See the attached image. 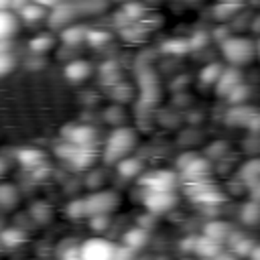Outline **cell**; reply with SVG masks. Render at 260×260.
Masks as SVG:
<instances>
[{
  "label": "cell",
  "mask_w": 260,
  "mask_h": 260,
  "mask_svg": "<svg viewBox=\"0 0 260 260\" xmlns=\"http://www.w3.org/2000/svg\"><path fill=\"white\" fill-rule=\"evenodd\" d=\"M219 45H221L223 59L234 67H242L246 63H250L256 55V43H252L250 39H244V37H228Z\"/></svg>",
  "instance_id": "1"
},
{
  "label": "cell",
  "mask_w": 260,
  "mask_h": 260,
  "mask_svg": "<svg viewBox=\"0 0 260 260\" xmlns=\"http://www.w3.org/2000/svg\"><path fill=\"white\" fill-rule=\"evenodd\" d=\"M136 144V136L130 128H116L108 140H106V146H104V160L106 162H118L122 160L124 156L130 154V150L134 148Z\"/></svg>",
  "instance_id": "2"
},
{
  "label": "cell",
  "mask_w": 260,
  "mask_h": 260,
  "mask_svg": "<svg viewBox=\"0 0 260 260\" xmlns=\"http://www.w3.org/2000/svg\"><path fill=\"white\" fill-rule=\"evenodd\" d=\"M116 248L106 238H89L77 250V260H114Z\"/></svg>",
  "instance_id": "3"
},
{
  "label": "cell",
  "mask_w": 260,
  "mask_h": 260,
  "mask_svg": "<svg viewBox=\"0 0 260 260\" xmlns=\"http://www.w3.org/2000/svg\"><path fill=\"white\" fill-rule=\"evenodd\" d=\"M187 193L189 197L199 203V205H215L223 201V195L217 187H213L209 181H197V183H187Z\"/></svg>",
  "instance_id": "4"
},
{
  "label": "cell",
  "mask_w": 260,
  "mask_h": 260,
  "mask_svg": "<svg viewBox=\"0 0 260 260\" xmlns=\"http://www.w3.org/2000/svg\"><path fill=\"white\" fill-rule=\"evenodd\" d=\"M85 203V215H108L116 203H118V197L116 193H110V191H100V193H91L87 199H83Z\"/></svg>",
  "instance_id": "5"
},
{
  "label": "cell",
  "mask_w": 260,
  "mask_h": 260,
  "mask_svg": "<svg viewBox=\"0 0 260 260\" xmlns=\"http://www.w3.org/2000/svg\"><path fill=\"white\" fill-rule=\"evenodd\" d=\"M177 203V195L175 191H152L146 189L144 193V205L150 213H165L169 209H173Z\"/></svg>",
  "instance_id": "6"
},
{
  "label": "cell",
  "mask_w": 260,
  "mask_h": 260,
  "mask_svg": "<svg viewBox=\"0 0 260 260\" xmlns=\"http://www.w3.org/2000/svg\"><path fill=\"white\" fill-rule=\"evenodd\" d=\"M140 183L152 191H175L179 177L173 171H152V173L144 175Z\"/></svg>",
  "instance_id": "7"
},
{
  "label": "cell",
  "mask_w": 260,
  "mask_h": 260,
  "mask_svg": "<svg viewBox=\"0 0 260 260\" xmlns=\"http://www.w3.org/2000/svg\"><path fill=\"white\" fill-rule=\"evenodd\" d=\"M63 136H65L67 142H73V144H79V146H91V142L95 138V132H93L91 126L73 124V126L63 128Z\"/></svg>",
  "instance_id": "8"
},
{
  "label": "cell",
  "mask_w": 260,
  "mask_h": 260,
  "mask_svg": "<svg viewBox=\"0 0 260 260\" xmlns=\"http://www.w3.org/2000/svg\"><path fill=\"white\" fill-rule=\"evenodd\" d=\"M240 83H242V73H240V69L234 67V65H230V67L223 69L221 75L217 77V81H215V91H217V95L228 98V93H230L234 87H238Z\"/></svg>",
  "instance_id": "9"
},
{
  "label": "cell",
  "mask_w": 260,
  "mask_h": 260,
  "mask_svg": "<svg viewBox=\"0 0 260 260\" xmlns=\"http://www.w3.org/2000/svg\"><path fill=\"white\" fill-rule=\"evenodd\" d=\"M197 256H201V258H205V260H211L215 254H219L221 252V244L219 242H215V240H211V238H207V236H201V238H195L193 240V248H191Z\"/></svg>",
  "instance_id": "10"
},
{
  "label": "cell",
  "mask_w": 260,
  "mask_h": 260,
  "mask_svg": "<svg viewBox=\"0 0 260 260\" xmlns=\"http://www.w3.org/2000/svg\"><path fill=\"white\" fill-rule=\"evenodd\" d=\"M256 112H258V110H254V108H250V106L238 104V106H234V108L228 112L225 122L232 124V126H248V122L254 118Z\"/></svg>",
  "instance_id": "11"
},
{
  "label": "cell",
  "mask_w": 260,
  "mask_h": 260,
  "mask_svg": "<svg viewBox=\"0 0 260 260\" xmlns=\"http://www.w3.org/2000/svg\"><path fill=\"white\" fill-rule=\"evenodd\" d=\"M18 28V16L8 10V8H0V43L8 41Z\"/></svg>",
  "instance_id": "12"
},
{
  "label": "cell",
  "mask_w": 260,
  "mask_h": 260,
  "mask_svg": "<svg viewBox=\"0 0 260 260\" xmlns=\"http://www.w3.org/2000/svg\"><path fill=\"white\" fill-rule=\"evenodd\" d=\"M203 236H207V238H211V240H215V242L221 244V242L230 240V236H232V225L225 223V221H211V223L205 225Z\"/></svg>",
  "instance_id": "13"
},
{
  "label": "cell",
  "mask_w": 260,
  "mask_h": 260,
  "mask_svg": "<svg viewBox=\"0 0 260 260\" xmlns=\"http://www.w3.org/2000/svg\"><path fill=\"white\" fill-rule=\"evenodd\" d=\"M240 177H242V181L246 185L258 187V183H260V158H254V160L244 162V167L240 171Z\"/></svg>",
  "instance_id": "14"
},
{
  "label": "cell",
  "mask_w": 260,
  "mask_h": 260,
  "mask_svg": "<svg viewBox=\"0 0 260 260\" xmlns=\"http://www.w3.org/2000/svg\"><path fill=\"white\" fill-rule=\"evenodd\" d=\"M16 156H18L20 165L26 167V169H35V167L43 165V158H45V154L37 148H22V150H18Z\"/></svg>",
  "instance_id": "15"
},
{
  "label": "cell",
  "mask_w": 260,
  "mask_h": 260,
  "mask_svg": "<svg viewBox=\"0 0 260 260\" xmlns=\"http://www.w3.org/2000/svg\"><path fill=\"white\" fill-rule=\"evenodd\" d=\"M89 63L87 61H73L65 67V77L71 79V81H81L89 75Z\"/></svg>",
  "instance_id": "16"
},
{
  "label": "cell",
  "mask_w": 260,
  "mask_h": 260,
  "mask_svg": "<svg viewBox=\"0 0 260 260\" xmlns=\"http://www.w3.org/2000/svg\"><path fill=\"white\" fill-rule=\"evenodd\" d=\"M148 240V234L144 228H132L124 234V246H128L130 250H136L140 246H144Z\"/></svg>",
  "instance_id": "17"
},
{
  "label": "cell",
  "mask_w": 260,
  "mask_h": 260,
  "mask_svg": "<svg viewBox=\"0 0 260 260\" xmlns=\"http://www.w3.org/2000/svg\"><path fill=\"white\" fill-rule=\"evenodd\" d=\"M142 171V162L138 158H130V156H124L122 160H118V173L126 179H132L136 177L138 173Z\"/></svg>",
  "instance_id": "18"
},
{
  "label": "cell",
  "mask_w": 260,
  "mask_h": 260,
  "mask_svg": "<svg viewBox=\"0 0 260 260\" xmlns=\"http://www.w3.org/2000/svg\"><path fill=\"white\" fill-rule=\"evenodd\" d=\"M230 244H232V252H234L238 258H240V256H248V258H250V252H252V248H254V242H252L250 238H244V236L236 234V236H232Z\"/></svg>",
  "instance_id": "19"
},
{
  "label": "cell",
  "mask_w": 260,
  "mask_h": 260,
  "mask_svg": "<svg viewBox=\"0 0 260 260\" xmlns=\"http://www.w3.org/2000/svg\"><path fill=\"white\" fill-rule=\"evenodd\" d=\"M240 217H242V221H244L246 225H256V223H260V203H258V201H248V203H244Z\"/></svg>",
  "instance_id": "20"
},
{
  "label": "cell",
  "mask_w": 260,
  "mask_h": 260,
  "mask_svg": "<svg viewBox=\"0 0 260 260\" xmlns=\"http://www.w3.org/2000/svg\"><path fill=\"white\" fill-rule=\"evenodd\" d=\"M24 240H26L24 232H20V230H16V228H6V230H2V234H0V244H4V246H8V248L20 246Z\"/></svg>",
  "instance_id": "21"
},
{
  "label": "cell",
  "mask_w": 260,
  "mask_h": 260,
  "mask_svg": "<svg viewBox=\"0 0 260 260\" xmlns=\"http://www.w3.org/2000/svg\"><path fill=\"white\" fill-rule=\"evenodd\" d=\"M18 14H20V18L26 20V22H37V20L45 14V8H43L41 4L28 2V4H24V6L18 10Z\"/></svg>",
  "instance_id": "22"
},
{
  "label": "cell",
  "mask_w": 260,
  "mask_h": 260,
  "mask_svg": "<svg viewBox=\"0 0 260 260\" xmlns=\"http://www.w3.org/2000/svg\"><path fill=\"white\" fill-rule=\"evenodd\" d=\"M221 71H223L221 63H209V65H205V67L201 69L199 79H201L205 85H215V81H217V77L221 75Z\"/></svg>",
  "instance_id": "23"
},
{
  "label": "cell",
  "mask_w": 260,
  "mask_h": 260,
  "mask_svg": "<svg viewBox=\"0 0 260 260\" xmlns=\"http://www.w3.org/2000/svg\"><path fill=\"white\" fill-rule=\"evenodd\" d=\"M18 195H16V189L12 185H0V207H12L16 203Z\"/></svg>",
  "instance_id": "24"
},
{
  "label": "cell",
  "mask_w": 260,
  "mask_h": 260,
  "mask_svg": "<svg viewBox=\"0 0 260 260\" xmlns=\"http://www.w3.org/2000/svg\"><path fill=\"white\" fill-rule=\"evenodd\" d=\"M248 95H250V87L242 81L238 87H234V89L228 93V98H225V100H228V102H232L234 106H238V104H244Z\"/></svg>",
  "instance_id": "25"
},
{
  "label": "cell",
  "mask_w": 260,
  "mask_h": 260,
  "mask_svg": "<svg viewBox=\"0 0 260 260\" xmlns=\"http://www.w3.org/2000/svg\"><path fill=\"white\" fill-rule=\"evenodd\" d=\"M81 39H85L83 28H67V30H63V41H67V43H79Z\"/></svg>",
  "instance_id": "26"
},
{
  "label": "cell",
  "mask_w": 260,
  "mask_h": 260,
  "mask_svg": "<svg viewBox=\"0 0 260 260\" xmlns=\"http://www.w3.org/2000/svg\"><path fill=\"white\" fill-rule=\"evenodd\" d=\"M85 39L91 45H102V43H106L110 39V35L106 30H89V32H85Z\"/></svg>",
  "instance_id": "27"
},
{
  "label": "cell",
  "mask_w": 260,
  "mask_h": 260,
  "mask_svg": "<svg viewBox=\"0 0 260 260\" xmlns=\"http://www.w3.org/2000/svg\"><path fill=\"white\" fill-rule=\"evenodd\" d=\"M49 47H51V39H49V37H37V39L30 41V49H32L35 53H43V51H47Z\"/></svg>",
  "instance_id": "28"
},
{
  "label": "cell",
  "mask_w": 260,
  "mask_h": 260,
  "mask_svg": "<svg viewBox=\"0 0 260 260\" xmlns=\"http://www.w3.org/2000/svg\"><path fill=\"white\" fill-rule=\"evenodd\" d=\"M12 65H14V61H12V55H10L8 51L0 53V75H6V73L12 69Z\"/></svg>",
  "instance_id": "29"
},
{
  "label": "cell",
  "mask_w": 260,
  "mask_h": 260,
  "mask_svg": "<svg viewBox=\"0 0 260 260\" xmlns=\"http://www.w3.org/2000/svg\"><path fill=\"white\" fill-rule=\"evenodd\" d=\"M69 215H71V217H81V215H85V203H83L81 199L73 201V203L69 205Z\"/></svg>",
  "instance_id": "30"
},
{
  "label": "cell",
  "mask_w": 260,
  "mask_h": 260,
  "mask_svg": "<svg viewBox=\"0 0 260 260\" xmlns=\"http://www.w3.org/2000/svg\"><path fill=\"white\" fill-rule=\"evenodd\" d=\"M30 2H35V4H41L43 8H55V6H59L63 0H30Z\"/></svg>",
  "instance_id": "31"
},
{
  "label": "cell",
  "mask_w": 260,
  "mask_h": 260,
  "mask_svg": "<svg viewBox=\"0 0 260 260\" xmlns=\"http://www.w3.org/2000/svg\"><path fill=\"white\" fill-rule=\"evenodd\" d=\"M211 260H240L234 252H219V254H215Z\"/></svg>",
  "instance_id": "32"
},
{
  "label": "cell",
  "mask_w": 260,
  "mask_h": 260,
  "mask_svg": "<svg viewBox=\"0 0 260 260\" xmlns=\"http://www.w3.org/2000/svg\"><path fill=\"white\" fill-rule=\"evenodd\" d=\"M256 258H260V244H254V248L250 252V260H256Z\"/></svg>",
  "instance_id": "33"
},
{
  "label": "cell",
  "mask_w": 260,
  "mask_h": 260,
  "mask_svg": "<svg viewBox=\"0 0 260 260\" xmlns=\"http://www.w3.org/2000/svg\"><path fill=\"white\" fill-rule=\"evenodd\" d=\"M12 2L14 0H0V8H8V6H12ZM10 10V8H8Z\"/></svg>",
  "instance_id": "34"
},
{
  "label": "cell",
  "mask_w": 260,
  "mask_h": 260,
  "mask_svg": "<svg viewBox=\"0 0 260 260\" xmlns=\"http://www.w3.org/2000/svg\"><path fill=\"white\" fill-rule=\"evenodd\" d=\"M256 55H258V59H260V41L256 43Z\"/></svg>",
  "instance_id": "35"
},
{
  "label": "cell",
  "mask_w": 260,
  "mask_h": 260,
  "mask_svg": "<svg viewBox=\"0 0 260 260\" xmlns=\"http://www.w3.org/2000/svg\"><path fill=\"white\" fill-rule=\"evenodd\" d=\"M2 171H4V160L0 158V173H2Z\"/></svg>",
  "instance_id": "36"
},
{
  "label": "cell",
  "mask_w": 260,
  "mask_h": 260,
  "mask_svg": "<svg viewBox=\"0 0 260 260\" xmlns=\"http://www.w3.org/2000/svg\"><path fill=\"white\" fill-rule=\"evenodd\" d=\"M258 191H260V183H258Z\"/></svg>",
  "instance_id": "37"
},
{
  "label": "cell",
  "mask_w": 260,
  "mask_h": 260,
  "mask_svg": "<svg viewBox=\"0 0 260 260\" xmlns=\"http://www.w3.org/2000/svg\"><path fill=\"white\" fill-rule=\"evenodd\" d=\"M234 2H238V0H234Z\"/></svg>",
  "instance_id": "38"
},
{
  "label": "cell",
  "mask_w": 260,
  "mask_h": 260,
  "mask_svg": "<svg viewBox=\"0 0 260 260\" xmlns=\"http://www.w3.org/2000/svg\"><path fill=\"white\" fill-rule=\"evenodd\" d=\"M256 260H260V258H256Z\"/></svg>",
  "instance_id": "39"
}]
</instances>
